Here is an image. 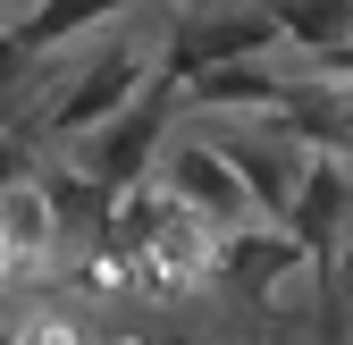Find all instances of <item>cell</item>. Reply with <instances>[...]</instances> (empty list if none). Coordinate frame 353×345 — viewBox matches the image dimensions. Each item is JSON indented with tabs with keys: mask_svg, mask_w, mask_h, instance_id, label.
Returning <instances> with one entry per match:
<instances>
[{
	"mask_svg": "<svg viewBox=\"0 0 353 345\" xmlns=\"http://www.w3.org/2000/svg\"><path fill=\"white\" fill-rule=\"evenodd\" d=\"M152 68H160V26H143V34H110L101 51L84 59V76L51 101V135H59V144L84 135V126L110 118L126 93H143V76H152Z\"/></svg>",
	"mask_w": 353,
	"mask_h": 345,
	"instance_id": "1",
	"label": "cell"
},
{
	"mask_svg": "<svg viewBox=\"0 0 353 345\" xmlns=\"http://www.w3.org/2000/svg\"><path fill=\"white\" fill-rule=\"evenodd\" d=\"M152 168H160V186L185 202V210H202L210 228H244V219H252V194H244L236 160L219 152V144L176 135V144H160V152H152Z\"/></svg>",
	"mask_w": 353,
	"mask_h": 345,
	"instance_id": "2",
	"label": "cell"
},
{
	"mask_svg": "<svg viewBox=\"0 0 353 345\" xmlns=\"http://www.w3.org/2000/svg\"><path fill=\"white\" fill-rule=\"evenodd\" d=\"M278 219L294 228V244L312 253V262H328V253L345 244V228H353V160H336V152L303 160V177H294Z\"/></svg>",
	"mask_w": 353,
	"mask_h": 345,
	"instance_id": "3",
	"label": "cell"
},
{
	"mask_svg": "<svg viewBox=\"0 0 353 345\" xmlns=\"http://www.w3.org/2000/svg\"><path fill=\"white\" fill-rule=\"evenodd\" d=\"M278 34V9H219V17H194V26H160V68L194 76V68H219V59H244V51H270Z\"/></svg>",
	"mask_w": 353,
	"mask_h": 345,
	"instance_id": "4",
	"label": "cell"
},
{
	"mask_svg": "<svg viewBox=\"0 0 353 345\" xmlns=\"http://www.w3.org/2000/svg\"><path fill=\"white\" fill-rule=\"evenodd\" d=\"M219 152L236 160V177H244V194H252V210H286V194H294V177H303V135L278 118L270 126V144H252V135H219Z\"/></svg>",
	"mask_w": 353,
	"mask_h": 345,
	"instance_id": "5",
	"label": "cell"
},
{
	"mask_svg": "<svg viewBox=\"0 0 353 345\" xmlns=\"http://www.w3.org/2000/svg\"><path fill=\"white\" fill-rule=\"evenodd\" d=\"M176 84H185V101H194L202 118H228V110H278V101H286V76L261 68V51L219 59V68H194V76H176Z\"/></svg>",
	"mask_w": 353,
	"mask_h": 345,
	"instance_id": "6",
	"label": "cell"
},
{
	"mask_svg": "<svg viewBox=\"0 0 353 345\" xmlns=\"http://www.w3.org/2000/svg\"><path fill=\"white\" fill-rule=\"evenodd\" d=\"M270 9H278V34L286 42H303V51H336V42L353 34V0H270Z\"/></svg>",
	"mask_w": 353,
	"mask_h": 345,
	"instance_id": "7",
	"label": "cell"
},
{
	"mask_svg": "<svg viewBox=\"0 0 353 345\" xmlns=\"http://www.w3.org/2000/svg\"><path fill=\"white\" fill-rule=\"evenodd\" d=\"M118 9H135V0H42V9L17 17V34H26V51H51V42L101 26V17H118Z\"/></svg>",
	"mask_w": 353,
	"mask_h": 345,
	"instance_id": "8",
	"label": "cell"
},
{
	"mask_svg": "<svg viewBox=\"0 0 353 345\" xmlns=\"http://www.w3.org/2000/svg\"><path fill=\"white\" fill-rule=\"evenodd\" d=\"M26 168H34V152H26L17 135H0V194H9V186L26 177Z\"/></svg>",
	"mask_w": 353,
	"mask_h": 345,
	"instance_id": "9",
	"label": "cell"
},
{
	"mask_svg": "<svg viewBox=\"0 0 353 345\" xmlns=\"http://www.w3.org/2000/svg\"><path fill=\"white\" fill-rule=\"evenodd\" d=\"M320 68H336V76H353V34L336 42V51H320Z\"/></svg>",
	"mask_w": 353,
	"mask_h": 345,
	"instance_id": "10",
	"label": "cell"
}]
</instances>
